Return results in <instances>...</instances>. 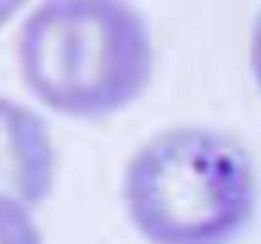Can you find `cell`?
Here are the masks:
<instances>
[{"label":"cell","instance_id":"1","mask_svg":"<svg viewBox=\"0 0 261 244\" xmlns=\"http://www.w3.org/2000/svg\"><path fill=\"white\" fill-rule=\"evenodd\" d=\"M17 64L49 110L98 120L147 91L154 42L127 0H44L17 32Z\"/></svg>","mask_w":261,"mask_h":244},{"label":"cell","instance_id":"2","mask_svg":"<svg viewBox=\"0 0 261 244\" xmlns=\"http://www.w3.org/2000/svg\"><path fill=\"white\" fill-rule=\"evenodd\" d=\"M125 203L149 244H232L254 218V161L225 132L166 129L132 156Z\"/></svg>","mask_w":261,"mask_h":244},{"label":"cell","instance_id":"3","mask_svg":"<svg viewBox=\"0 0 261 244\" xmlns=\"http://www.w3.org/2000/svg\"><path fill=\"white\" fill-rule=\"evenodd\" d=\"M57 176V149L44 120L30 107L0 98V193L37 208Z\"/></svg>","mask_w":261,"mask_h":244},{"label":"cell","instance_id":"4","mask_svg":"<svg viewBox=\"0 0 261 244\" xmlns=\"http://www.w3.org/2000/svg\"><path fill=\"white\" fill-rule=\"evenodd\" d=\"M0 244H44L30 208L0 193Z\"/></svg>","mask_w":261,"mask_h":244},{"label":"cell","instance_id":"5","mask_svg":"<svg viewBox=\"0 0 261 244\" xmlns=\"http://www.w3.org/2000/svg\"><path fill=\"white\" fill-rule=\"evenodd\" d=\"M27 0H0V27L12 20V15L22 8Z\"/></svg>","mask_w":261,"mask_h":244}]
</instances>
